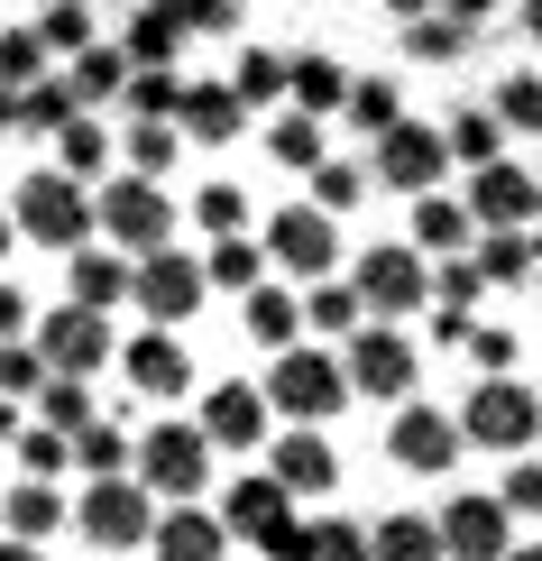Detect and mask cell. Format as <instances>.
I'll return each mask as SVG.
<instances>
[{
    "label": "cell",
    "mask_w": 542,
    "mask_h": 561,
    "mask_svg": "<svg viewBox=\"0 0 542 561\" xmlns=\"http://www.w3.org/2000/svg\"><path fill=\"white\" fill-rule=\"evenodd\" d=\"M120 46H129V65H138V75H166V65H175V46H184V28H175V10H166V0H138V19L120 28Z\"/></svg>",
    "instance_id": "obj_25"
},
{
    "label": "cell",
    "mask_w": 542,
    "mask_h": 561,
    "mask_svg": "<svg viewBox=\"0 0 542 561\" xmlns=\"http://www.w3.org/2000/svg\"><path fill=\"white\" fill-rule=\"evenodd\" d=\"M460 442H469V424H460L451 405H405V414H395V433H387V451L405 460V470L441 479V470L460 460Z\"/></svg>",
    "instance_id": "obj_12"
},
{
    "label": "cell",
    "mask_w": 542,
    "mask_h": 561,
    "mask_svg": "<svg viewBox=\"0 0 542 561\" xmlns=\"http://www.w3.org/2000/svg\"><path fill=\"white\" fill-rule=\"evenodd\" d=\"M65 304H83V313H111V304H138V259H120L111 240H92L83 259H65Z\"/></svg>",
    "instance_id": "obj_17"
},
{
    "label": "cell",
    "mask_w": 542,
    "mask_h": 561,
    "mask_svg": "<svg viewBox=\"0 0 542 561\" xmlns=\"http://www.w3.org/2000/svg\"><path fill=\"white\" fill-rule=\"evenodd\" d=\"M349 286H359V304L377 322H395V313H423V304H433V267H423L414 240H377L368 259L349 267Z\"/></svg>",
    "instance_id": "obj_6"
},
{
    "label": "cell",
    "mask_w": 542,
    "mask_h": 561,
    "mask_svg": "<svg viewBox=\"0 0 542 561\" xmlns=\"http://www.w3.org/2000/svg\"><path fill=\"white\" fill-rule=\"evenodd\" d=\"M175 148H184V129H175V121H138V129H129V175L175 167Z\"/></svg>",
    "instance_id": "obj_48"
},
{
    "label": "cell",
    "mask_w": 542,
    "mask_h": 561,
    "mask_svg": "<svg viewBox=\"0 0 542 561\" xmlns=\"http://www.w3.org/2000/svg\"><path fill=\"white\" fill-rule=\"evenodd\" d=\"M37 37L56 46V56H83V46H102V37H92V10H83V0H46V10H37Z\"/></svg>",
    "instance_id": "obj_45"
},
{
    "label": "cell",
    "mask_w": 542,
    "mask_h": 561,
    "mask_svg": "<svg viewBox=\"0 0 542 561\" xmlns=\"http://www.w3.org/2000/svg\"><path fill=\"white\" fill-rule=\"evenodd\" d=\"M515 561H542V543H524V552H515Z\"/></svg>",
    "instance_id": "obj_59"
},
{
    "label": "cell",
    "mask_w": 542,
    "mask_h": 561,
    "mask_svg": "<svg viewBox=\"0 0 542 561\" xmlns=\"http://www.w3.org/2000/svg\"><path fill=\"white\" fill-rule=\"evenodd\" d=\"M267 157H276V167L322 175V167H332V148H322V121H303V111H276V121H267Z\"/></svg>",
    "instance_id": "obj_33"
},
{
    "label": "cell",
    "mask_w": 542,
    "mask_h": 561,
    "mask_svg": "<svg viewBox=\"0 0 542 561\" xmlns=\"http://www.w3.org/2000/svg\"><path fill=\"white\" fill-rule=\"evenodd\" d=\"M83 121V92L74 83H37V92H19V102H10V129H37V138H65V129H74Z\"/></svg>",
    "instance_id": "obj_28"
},
{
    "label": "cell",
    "mask_w": 542,
    "mask_h": 561,
    "mask_svg": "<svg viewBox=\"0 0 542 561\" xmlns=\"http://www.w3.org/2000/svg\"><path fill=\"white\" fill-rule=\"evenodd\" d=\"M120 368H129V387L148 396V405H166V396L194 387V359H184V341H175V332H157V322H148L138 341H120Z\"/></svg>",
    "instance_id": "obj_18"
},
{
    "label": "cell",
    "mask_w": 542,
    "mask_h": 561,
    "mask_svg": "<svg viewBox=\"0 0 542 561\" xmlns=\"http://www.w3.org/2000/svg\"><path fill=\"white\" fill-rule=\"evenodd\" d=\"M203 267H211V286H230V295L249 304L257 286H267V267H276V259H267V240H211V259H203Z\"/></svg>",
    "instance_id": "obj_34"
},
{
    "label": "cell",
    "mask_w": 542,
    "mask_h": 561,
    "mask_svg": "<svg viewBox=\"0 0 542 561\" xmlns=\"http://www.w3.org/2000/svg\"><path fill=\"white\" fill-rule=\"evenodd\" d=\"M0 561H46V552H37V543H10V552H0Z\"/></svg>",
    "instance_id": "obj_58"
},
{
    "label": "cell",
    "mask_w": 542,
    "mask_h": 561,
    "mask_svg": "<svg viewBox=\"0 0 542 561\" xmlns=\"http://www.w3.org/2000/svg\"><path fill=\"white\" fill-rule=\"evenodd\" d=\"M166 230H175V203H166V184H157V175H111L102 184V240L111 249L157 259V249H175Z\"/></svg>",
    "instance_id": "obj_5"
},
{
    "label": "cell",
    "mask_w": 542,
    "mask_h": 561,
    "mask_svg": "<svg viewBox=\"0 0 542 561\" xmlns=\"http://www.w3.org/2000/svg\"><path fill=\"white\" fill-rule=\"evenodd\" d=\"M184 37H230V19H240V0H166Z\"/></svg>",
    "instance_id": "obj_52"
},
{
    "label": "cell",
    "mask_w": 542,
    "mask_h": 561,
    "mask_svg": "<svg viewBox=\"0 0 542 561\" xmlns=\"http://www.w3.org/2000/svg\"><path fill=\"white\" fill-rule=\"evenodd\" d=\"M414 249L478 259V213H469V194H423V203H414Z\"/></svg>",
    "instance_id": "obj_21"
},
{
    "label": "cell",
    "mask_w": 542,
    "mask_h": 561,
    "mask_svg": "<svg viewBox=\"0 0 542 561\" xmlns=\"http://www.w3.org/2000/svg\"><path fill=\"white\" fill-rule=\"evenodd\" d=\"M230 92L257 111V102H295V56H267V46H240L230 56Z\"/></svg>",
    "instance_id": "obj_27"
},
{
    "label": "cell",
    "mask_w": 542,
    "mask_h": 561,
    "mask_svg": "<svg viewBox=\"0 0 542 561\" xmlns=\"http://www.w3.org/2000/svg\"><path fill=\"white\" fill-rule=\"evenodd\" d=\"M478 267H487V286H524V276H542V240H524V230H487Z\"/></svg>",
    "instance_id": "obj_36"
},
{
    "label": "cell",
    "mask_w": 542,
    "mask_h": 561,
    "mask_svg": "<svg viewBox=\"0 0 542 561\" xmlns=\"http://www.w3.org/2000/svg\"><path fill=\"white\" fill-rule=\"evenodd\" d=\"M469 37H478L469 19L433 10V19H414V28H405V56H414V65H460V56H469Z\"/></svg>",
    "instance_id": "obj_38"
},
{
    "label": "cell",
    "mask_w": 542,
    "mask_h": 561,
    "mask_svg": "<svg viewBox=\"0 0 542 561\" xmlns=\"http://www.w3.org/2000/svg\"><path fill=\"white\" fill-rule=\"evenodd\" d=\"M497 497H506V516H542V460H506Z\"/></svg>",
    "instance_id": "obj_53"
},
{
    "label": "cell",
    "mask_w": 542,
    "mask_h": 561,
    "mask_svg": "<svg viewBox=\"0 0 542 561\" xmlns=\"http://www.w3.org/2000/svg\"><path fill=\"white\" fill-rule=\"evenodd\" d=\"M359 194H368V167H349V157H332V167L313 175V203H322V213H332V221H341V213H349V203H359Z\"/></svg>",
    "instance_id": "obj_51"
},
{
    "label": "cell",
    "mask_w": 542,
    "mask_h": 561,
    "mask_svg": "<svg viewBox=\"0 0 542 561\" xmlns=\"http://www.w3.org/2000/svg\"><path fill=\"white\" fill-rule=\"evenodd\" d=\"M0 387H10V396H46V387H56L46 350H37V341H10V359H0Z\"/></svg>",
    "instance_id": "obj_50"
},
{
    "label": "cell",
    "mask_w": 542,
    "mask_h": 561,
    "mask_svg": "<svg viewBox=\"0 0 542 561\" xmlns=\"http://www.w3.org/2000/svg\"><path fill=\"white\" fill-rule=\"evenodd\" d=\"M341 359H349V387H359V396H405L414 387V341L395 332V322H368Z\"/></svg>",
    "instance_id": "obj_16"
},
{
    "label": "cell",
    "mask_w": 542,
    "mask_h": 561,
    "mask_svg": "<svg viewBox=\"0 0 542 561\" xmlns=\"http://www.w3.org/2000/svg\"><path fill=\"white\" fill-rule=\"evenodd\" d=\"M157 525H166V506H157L138 479H83V497H74V534H92L102 552L157 543Z\"/></svg>",
    "instance_id": "obj_4"
},
{
    "label": "cell",
    "mask_w": 542,
    "mask_h": 561,
    "mask_svg": "<svg viewBox=\"0 0 542 561\" xmlns=\"http://www.w3.org/2000/svg\"><path fill=\"white\" fill-rule=\"evenodd\" d=\"M0 525H10V543H46V534L65 525V497L46 479H10V506H0Z\"/></svg>",
    "instance_id": "obj_29"
},
{
    "label": "cell",
    "mask_w": 542,
    "mask_h": 561,
    "mask_svg": "<svg viewBox=\"0 0 542 561\" xmlns=\"http://www.w3.org/2000/svg\"><path fill=\"white\" fill-rule=\"evenodd\" d=\"M487 111H497L506 129L542 138V75H506V83H497V102H487Z\"/></svg>",
    "instance_id": "obj_46"
},
{
    "label": "cell",
    "mask_w": 542,
    "mask_h": 561,
    "mask_svg": "<svg viewBox=\"0 0 542 561\" xmlns=\"http://www.w3.org/2000/svg\"><path fill=\"white\" fill-rule=\"evenodd\" d=\"M286 516H295V488L276 479V470H240V479H230V497H221V525L249 534V543H267Z\"/></svg>",
    "instance_id": "obj_19"
},
{
    "label": "cell",
    "mask_w": 542,
    "mask_h": 561,
    "mask_svg": "<svg viewBox=\"0 0 542 561\" xmlns=\"http://www.w3.org/2000/svg\"><path fill=\"white\" fill-rule=\"evenodd\" d=\"M441 138H451V157H460L469 175L506 157V121H497V111H451V121H441Z\"/></svg>",
    "instance_id": "obj_32"
},
{
    "label": "cell",
    "mask_w": 542,
    "mask_h": 561,
    "mask_svg": "<svg viewBox=\"0 0 542 561\" xmlns=\"http://www.w3.org/2000/svg\"><path fill=\"white\" fill-rule=\"evenodd\" d=\"M10 213H19V240L83 259L92 230H102V194H83V175H65V167H37V175H19Z\"/></svg>",
    "instance_id": "obj_1"
},
{
    "label": "cell",
    "mask_w": 542,
    "mask_h": 561,
    "mask_svg": "<svg viewBox=\"0 0 542 561\" xmlns=\"http://www.w3.org/2000/svg\"><path fill=\"white\" fill-rule=\"evenodd\" d=\"M203 286H211V267H203V259H184V249H157V259H138V304H148V322H157V332L194 313V304H203Z\"/></svg>",
    "instance_id": "obj_13"
},
{
    "label": "cell",
    "mask_w": 542,
    "mask_h": 561,
    "mask_svg": "<svg viewBox=\"0 0 542 561\" xmlns=\"http://www.w3.org/2000/svg\"><path fill=\"white\" fill-rule=\"evenodd\" d=\"M313 561H377V534L341 525V516H313Z\"/></svg>",
    "instance_id": "obj_47"
},
{
    "label": "cell",
    "mask_w": 542,
    "mask_h": 561,
    "mask_svg": "<svg viewBox=\"0 0 542 561\" xmlns=\"http://www.w3.org/2000/svg\"><path fill=\"white\" fill-rule=\"evenodd\" d=\"M37 350H46V368H56V378H92V368L111 359V313H83V304H65V313H46L37 322Z\"/></svg>",
    "instance_id": "obj_10"
},
{
    "label": "cell",
    "mask_w": 542,
    "mask_h": 561,
    "mask_svg": "<svg viewBox=\"0 0 542 561\" xmlns=\"http://www.w3.org/2000/svg\"><path fill=\"white\" fill-rule=\"evenodd\" d=\"M56 167L65 175H92V167H111V138H102V121H74L56 138Z\"/></svg>",
    "instance_id": "obj_49"
},
{
    "label": "cell",
    "mask_w": 542,
    "mask_h": 561,
    "mask_svg": "<svg viewBox=\"0 0 542 561\" xmlns=\"http://www.w3.org/2000/svg\"><path fill=\"white\" fill-rule=\"evenodd\" d=\"M377 561H451V543H441V516H377Z\"/></svg>",
    "instance_id": "obj_30"
},
{
    "label": "cell",
    "mask_w": 542,
    "mask_h": 561,
    "mask_svg": "<svg viewBox=\"0 0 542 561\" xmlns=\"http://www.w3.org/2000/svg\"><path fill=\"white\" fill-rule=\"evenodd\" d=\"M230 552V525L203 516V506H166V525H157V561H221Z\"/></svg>",
    "instance_id": "obj_24"
},
{
    "label": "cell",
    "mask_w": 542,
    "mask_h": 561,
    "mask_svg": "<svg viewBox=\"0 0 542 561\" xmlns=\"http://www.w3.org/2000/svg\"><path fill=\"white\" fill-rule=\"evenodd\" d=\"M267 470H276V479H286V488H295V497H322V488H332V479H341V451H332V442H322L313 424H286V433H276V442H267Z\"/></svg>",
    "instance_id": "obj_20"
},
{
    "label": "cell",
    "mask_w": 542,
    "mask_h": 561,
    "mask_svg": "<svg viewBox=\"0 0 542 561\" xmlns=\"http://www.w3.org/2000/svg\"><path fill=\"white\" fill-rule=\"evenodd\" d=\"M65 83H74L83 102H111V92H120V102H129V83H138V65H129V46H83V56L65 65Z\"/></svg>",
    "instance_id": "obj_31"
},
{
    "label": "cell",
    "mask_w": 542,
    "mask_h": 561,
    "mask_svg": "<svg viewBox=\"0 0 542 561\" xmlns=\"http://www.w3.org/2000/svg\"><path fill=\"white\" fill-rule=\"evenodd\" d=\"M441 167H460L451 157V138L441 129H423V121H405V129H387L377 138V184H395V194H441Z\"/></svg>",
    "instance_id": "obj_9"
},
{
    "label": "cell",
    "mask_w": 542,
    "mask_h": 561,
    "mask_svg": "<svg viewBox=\"0 0 542 561\" xmlns=\"http://www.w3.org/2000/svg\"><path fill=\"white\" fill-rule=\"evenodd\" d=\"M349 121H359L368 138L405 129V92H395V75H359V92H349Z\"/></svg>",
    "instance_id": "obj_43"
},
{
    "label": "cell",
    "mask_w": 542,
    "mask_h": 561,
    "mask_svg": "<svg viewBox=\"0 0 542 561\" xmlns=\"http://www.w3.org/2000/svg\"><path fill=\"white\" fill-rule=\"evenodd\" d=\"M524 37H542V0H524Z\"/></svg>",
    "instance_id": "obj_57"
},
{
    "label": "cell",
    "mask_w": 542,
    "mask_h": 561,
    "mask_svg": "<svg viewBox=\"0 0 542 561\" xmlns=\"http://www.w3.org/2000/svg\"><path fill=\"white\" fill-rule=\"evenodd\" d=\"M74 460H83V479H138V442H129L120 424H92V433L74 442Z\"/></svg>",
    "instance_id": "obj_40"
},
{
    "label": "cell",
    "mask_w": 542,
    "mask_h": 561,
    "mask_svg": "<svg viewBox=\"0 0 542 561\" xmlns=\"http://www.w3.org/2000/svg\"><path fill=\"white\" fill-rule=\"evenodd\" d=\"M441 10H451V19H469V28H478V19L497 10V0H441Z\"/></svg>",
    "instance_id": "obj_55"
},
{
    "label": "cell",
    "mask_w": 542,
    "mask_h": 561,
    "mask_svg": "<svg viewBox=\"0 0 542 561\" xmlns=\"http://www.w3.org/2000/svg\"><path fill=\"white\" fill-rule=\"evenodd\" d=\"M469 213H478V230H524V221H542V184L515 157H497V167L469 175Z\"/></svg>",
    "instance_id": "obj_14"
},
{
    "label": "cell",
    "mask_w": 542,
    "mask_h": 561,
    "mask_svg": "<svg viewBox=\"0 0 542 561\" xmlns=\"http://www.w3.org/2000/svg\"><path fill=\"white\" fill-rule=\"evenodd\" d=\"M138 488L166 506H194L211 488V433L203 424H148L138 433Z\"/></svg>",
    "instance_id": "obj_3"
},
{
    "label": "cell",
    "mask_w": 542,
    "mask_h": 561,
    "mask_svg": "<svg viewBox=\"0 0 542 561\" xmlns=\"http://www.w3.org/2000/svg\"><path fill=\"white\" fill-rule=\"evenodd\" d=\"M184 102H194V75H175V65L129 83V111H138V121H175V129H184Z\"/></svg>",
    "instance_id": "obj_44"
},
{
    "label": "cell",
    "mask_w": 542,
    "mask_h": 561,
    "mask_svg": "<svg viewBox=\"0 0 542 561\" xmlns=\"http://www.w3.org/2000/svg\"><path fill=\"white\" fill-rule=\"evenodd\" d=\"M460 424H469V442H487V451H515V460H524L533 433H542V396L515 387V378H478V387H469V405H460Z\"/></svg>",
    "instance_id": "obj_7"
},
{
    "label": "cell",
    "mask_w": 542,
    "mask_h": 561,
    "mask_svg": "<svg viewBox=\"0 0 542 561\" xmlns=\"http://www.w3.org/2000/svg\"><path fill=\"white\" fill-rule=\"evenodd\" d=\"M194 221L211 230V240H249V194H240L230 175H211L203 194H194Z\"/></svg>",
    "instance_id": "obj_42"
},
{
    "label": "cell",
    "mask_w": 542,
    "mask_h": 561,
    "mask_svg": "<svg viewBox=\"0 0 542 561\" xmlns=\"http://www.w3.org/2000/svg\"><path fill=\"white\" fill-rule=\"evenodd\" d=\"M10 451H19V479H46V488L74 470V442H65V433H46V424H19V442H10Z\"/></svg>",
    "instance_id": "obj_41"
},
{
    "label": "cell",
    "mask_w": 542,
    "mask_h": 561,
    "mask_svg": "<svg viewBox=\"0 0 542 561\" xmlns=\"http://www.w3.org/2000/svg\"><path fill=\"white\" fill-rule=\"evenodd\" d=\"M387 10H395V19H405V28H414V19H433L441 0H387Z\"/></svg>",
    "instance_id": "obj_56"
},
{
    "label": "cell",
    "mask_w": 542,
    "mask_h": 561,
    "mask_svg": "<svg viewBox=\"0 0 542 561\" xmlns=\"http://www.w3.org/2000/svg\"><path fill=\"white\" fill-rule=\"evenodd\" d=\"M469 359H478V378H506L515 368V332L506 322H478V332H469Z\"/></svg>",
    "instance_id": "obj_54"
},
{
    "label": "cell",
    "mask_w": 542,
    "mask_h": 561,
    "mask_svg": "<svg viewBox=\"0 0 542 561\" xmlns=\"http://www.w3.org/2000/svg\"><path fill=\"white\" fill-rule=\"evenodd\" d=\"M240 322H249V341H267L276 359H286V350H303V322H313V313H303L295 286H257V295L240 304Z\"/></svg>",
    "instance_id": "obj_23"
},
{
    "label": "cell",
    "mask_w": 542,
    "mask_h": 561,
    "mask_svg": "<svg viewBox=\"0 0 542 561\" xmlns=\"http://www.w3.org/2000/svg\"><path fill=\"white\" fill-rule=\"evenodd\" d=\"M267 259L303 276V286H332V259H341V221L322 213V203H286V213L267 221Z\"/></svg>",
    "instance_id": "obj_8"
},
{
    "label": "cell",
    "mask_w": 542,
    "mask_h": 561,
    "mask_svg": "<svg viewBox=\"0 0 542 561\" xmlns=\"http://www.w3.org/2000/svg\"><path fill=\"white\" fill-rule=\"evenodd\" d=\"M349 396H359V387H349V359H332V350H313V341L286 350V359L267 368V405L286 414V424H313L322 433V414H341Z\"/></svg>",
    "instance_id": "obj_2"
},
{
    "label": "cell",
    "mask_w": 542,
    "mask_h": 561,
    "mask_svg": "<svg viewBox=\"0 0 542 561\" xmlns=\"http://www.w3.org/2000/svg\"><path fill=\"white\" fill-rule=\"evenodd\" d=\"M303 313H313V332H332V341H359L368 332V304H359V286H303Z\"/></svg>",
    "instance_id": "obj_35"
},
{
    "label": "cell",
    "mask_w": 542,
    "mask_h": 561,
    "mask_svg": "<svg viewBox=\"0 0 542 561\" xmlns=\"http://www.w3.org/2000/svg\"><path fill=\"white\" fill-rule=\"evenodd\" d=\"M37 424H46V433H65V442H83L92 424H102V414H92V387H83V378H56V387L37 396Z\"/></svg>",
    "instance_id": "obj_39"
},
{
    "label": "cell",
    "mask_w": 542,
    "mask_h": 561,
    "mask_svg": "<svg viewBox=\"0 0 542 561\" xmlns=\"http://www.w3.org/2000/svg\"><path fill=\"white\" fill-rule=\"evenodd\" d=\"M441 543H451V561H515V516L506 497H460L441 506Z\"/></svg>",
    "instance_id": "obj_11"
},
{
    "label": "cell",
    "mask_w": 542,
    "mask_h": 561,
    "mask_svg": "<svg viewBox=\"0 0 542 561\" xmlns=\"http://www.w3.org/2000/svg\"><path fill=\"white\" fill-rule=\"evenodd\" d=\"M267 387H240V378H230V387H203V414H194V424L211 433V451H257V442H267Z\"/></svg>",
    "instance_id": "obj_15"
},
{
    "label": "cell",
    "mask_w": 542,
    "mask_h": 561,
    "mask_svg": "<svg viewBox=\"0 0 542 561\" xmlns=\"http://www.w3.org/2000/svg\"><path fill=\"white\" fill-rule=\"evenodd\" d=\"M249 129V102L230 83H194V102H184V138H203V148H230V138Z\"/></svg>",
    "instance_id": "obj_26"
},
{
    "label": "cell",
    "mask_w": 542,
    "mask_h": 561,
    "mask_svg": "<svg viewBox=\"0 0 542 561\" xmlns=\"http://www.w3.org/2000/svg\"><path fill=\"white\" fill-rule=\"evenodd\" d=\"M349 92H359V75H349L341 56H322V46H303V56H295V102H286V111L322 121V111H349Z\"/></svg>",
    "instance_id": "obj_22"
},
{
    "label": "cell",
    "mask_w": 542,
    "mask_h": 561,
    "mask_svg": "<svg viewBox=\"0 0 542 561\" xmlns=\"http://www.w3.org/2000/svg\"><path fill=\"white\" fill-rule=\"evenodd\" d=\"M46 56H56V46L37 37V19L0 37V83H10V102H19V92H37V83H56V75H46Z\"/></svg>",
    "instance_id": "obj_37"
}]
</instances>
